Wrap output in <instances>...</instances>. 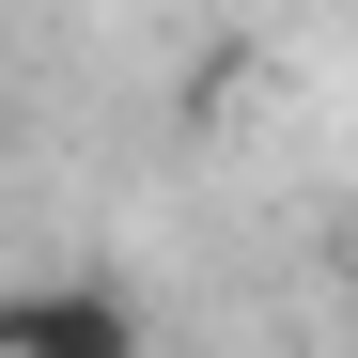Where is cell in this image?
Listing matches in <instances>:
<instances>
[{"label":"cell","mask_w":358,"mask_h":358,"mask_svg":"<svg viewBox=\"0 0 358 358\" xmlns=\"http://www.w3.org/2000/svg\"><path fill=\"white\" fill-rule=\"evenodd\" d=\"M0 358H156L109 280H0Z\"/></svg>","instance_id":"6da1fadb"},{"label":"cell","mask_w":358,"mask_h":358,"mask_svg":"<svg viewBox=\"0 0 358 358\" xmlns=\"http://www.w3.org/2000/svg\"><path fill=\"white\" fill-rule=\"evenodd\" d=\"M343 343H358V280H343Z\"/></svg>","instance_id":"7a4b0ae2"}]
</instances>
